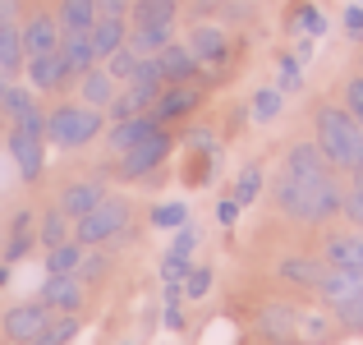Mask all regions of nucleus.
I'll return each mask as SVG.
<instances>
[{
	"label": "nucleus",
	"mask_w": 363,
	"mask_h": 345,
	"mask_svg": "<svg viewBox=\"0 0 363 345\" xmlns=\"http://www.w3.org/2000/svg\"><path fill=\"white\" fill-rule=\"evenodd\" d=\"M272 198L290 221H303V226H327L345 207V189L336 180V166L322 157L318 143H294L285 152V166L272 185Z\"/></svg>",
	"instance_id": "f257e3e1"
},
{
	"label": "nucleus",
	"mask_w": 363,
	"mask_h": 345,
	"mask_svg": "<svg viewBox=\"0 0 363 345\" xmlns=\"http://www.w3.org/2000/svg\"><path fill=\"white\" fill-rule=\"evenodd\" d=\"M313 143H318L322 157L336 170H345V175H354L363 166V124L345 106H336V102H322V106L313 111Z\"/></svg>",
	"instance_id": "f03ea898"
},
{
	"label": "nucleus",
	"mask_w": 363,
	"mask_h": 345,
	"mask_svg": "<svg viewBox=\"0 0 363 345\" xmlns=\"http://www.w3.org/2000/svg\"><path fill=\"white\" fill-rule=\"evenodd\" d=\"M101 111L88 106V102H65V106H55L46 115V138L55 143V148H88L92 138L101 133Z\"/></svg>",
	"instance_id": "7ed1b4c3"
},
{
	"label": "nucleus",
	"mask_w": 363,
	"mask_h": 345,
	"mask_svg": "<svg viewBox=\"0 0 363 345\" xmlns=\"http://www.w3.org/2000/svg\"><path fill=\"white\" fill-rule=\"evenodd\" d=\"M124 226H129V203L106 194L88 217H79V221H74V239H79L83 248H92V244H106V239H116Z\"/></svg>",
	"instance_id": "20e7f679"
},
{
	"label": "nucleus",
	"mask_w": 363,
	"mask_h": 345,
	"mask_svg": "<svg viewBox=\"0 0 363 345\" xmlns=\"http://www.w3.org/2000/svg\"><path fill=\"white\" fill-rule=\"evenodd\" d=\"M170 148H175V138L166 133V124H161V129H152L143 143H133L129 152H120V180H143V175H152V170H157L161 161L170 157Z\"/></svg>",
	"instance_id": "39448f33"
},
{
	"label": "nucleus",
	"mask_w": 363,
	"mask_h": 345,
	"mask_svg": "<svg viewBox=\"0 0 363 345\" xmlns=\"http://www.w3.org/2000/svg\"><path fill=\"white\" fill-rule=\"evenodd\" d=\"M42 143L46 138H37V133H28V129H9V138H5L9 157H14L18 175H23L28 185H37V180H42V170H46V148H42Z\"/></svg>",
	"instance_id": "423d86ee"
},
{
	"label": "nucleus",
	"mask_w": 363,
	"mask_h": 345,
	"mask_svg": "<svg viewBox=\"0 0 363 345\" xmlns=\"http://www.w3.org/2000/svg\"><path fill=\"white\" fill-rule=\"evenodd\" d=\"M322 263H327V267H350V272H363V226L331 230V235L322 239Z\"/></svg>",
	"instance_id": "0eeeda50"
},
{
	"label": "nucleus",
	"mask_w": 363,
	"mask_h": 345,
	"mask_svg": "<svg viewBox=\"0 0 363 345\" xmlns=\"http://www.w3.org/2000/svg\"><path fill=\"white\" fill-rule=\"evenodd\" d=\"M51 318H55V313L46 309L42 300H33V304H14V309H9L5 318H0V322H5V341L28 345V341H33V336H37V332H42Z\"/></svg>",
	"instance_id": "6e6552de"
},
{
	"label": "nucleus",
	"mask_w": 363,
	"mask_h": 345,
	"mask_svg": "<svg viewBox=\"0 0 363 345\" xmlns=\"http://www.w3.org/2000/svg\"><path fill=\"white\" fill-rule=\"evenodd\" d=\"M189 51H194V60H198V74L203 70H221V65L230 60V37H225L221 28L203 23V28L189 33Z\"/></svg>",
	"instance_id": "1a4fd4ad"
},
{
	"label": "nucleus",
	"mask_w": 363,
	"mask_h": 345,
	"mask_svg": "<svg viewBox=\"0 0 363 345\" xmlns=\"http://www.w3.org/2000/svg\"><path fill=\"white\" fill-rule=\"evenodd\" d=\"M198 102H203V92H198L194 83H166V88L157 92V102H152V120L157 124L184 120L189 111H198Z\"/></svg>",
	"instance_id": "9d476101"
},
{
	"label": "nucleus",
	"mask_w": 363,
	"mask_h": 345,
	"mask_svg": "<svg viewBox=\"0 0 363 345\" xmlns=\"http://www.w3.org/2000/svg\"><path fill=\"white\" fill-rule=\"evenodd\" d=\"M5 115H9L14 129H28V133H37V138H46V115L37 106L33 88H14V83H9L5 88Z\"/></svg>",
	"instance_id": "9b49d317"
},
{
	"label": "nucleus",
	"mask_w": 363,
	"mask_h": 345,
	"mask_svg": "<svg viewBox=\"0 0 363 345\" xmlns=\"http://www.w3.org/2000/svg\"><path fill=\"white\" fill-rule=\"evenodd\" d=\"M257 336L272 341V345L299 341V309H294V304H267V309L257 313Z\"/></svg>",
	"instance_id": "f8f14e48"
},
{
	"label": "nucleus",
	"mask_w": 363,
	"mask_h": 345,
	"mask_svg": "<svg viewBox=\"0 0 363 345\" xmlns=\"http://www.w3.org/2000/svg\"><path fill=\"white\" fill-rule=\"evenodd\" d=\"M23 70H28V88H33V92H60L65 83L74 79L60 51H51V55H33V60H23Z\"/></svg>",
	"instance_id": "ddd939ff"
},
{
	"label": "nucleus",
	"mask_w": 363,
	"mask_h": 345,
	"mask_svg": "<svg viewBox=\"0 0 363 345\" xmlns=\"http://www.w3.org/2000/svg\"><path fill=\"white\" fill-rule=\"evenodd\" d=\"M37 300H42L51 313H79L83 309V281H79V272L46 276V285H42V295H37Z\"/></svg>",
	"instance_id": "4468645a"
},
{
	"label": "nucleus",
	"mask_w": 363,
	"mask_h": 345,
	"mask_svg": "<svg viewBox=\"0 0 363 345\" xmlns=\"http://www.w3.org/2000/svg\"><path fill=\"white\" fill-rule=\"evenodd\" d=\"M23 55L33 60V55H51V51H60V23H55V14H33L23 28Z\"/></svg>",
	"instance_id": "2eb2a0df"
},
{
	"label": "nucleus",
	"mask_w": 363,
	"mask_h": 345,
	"mask_svg": "<svg viewBox=\"0 0 363 345\" xmlns=\"http://www.w3.org/2000/svg\"><path fill=\"white\" fill-rule=\"evenodd\" d=\"M276 276H281L285 285H299V290H318L322 276H327V263H322V258H308V253H290V258H281Z\"/></svg>",
	"instance_id": "dca6fc26"
},
{
	"label": "nucleus",
	"mask_w": 363,
	"mask_h": 345,
	"mask_svg": "<svg viewBox=\"0 0 363 345\" xmlns=\"http://www.w3.org/2000/svg\"><path fill=\"white\" fill-rule=\"evenodd\" d=\"M101 198H106V185H101V180H79V185H69L60 194V212L69 217V221H79V217H88Z\"/></svg>",
	"instance_id": "f3484780"
},
{
	"label": "nucleus",
	"mask_w": 363,
	"mask_h": 345,
	"mask_svg": "<svg viewBox=\"0 0 363 345\" xmlns=\"http://www.w3.org/2000/svg\"><path fill=\"white\" fill-rule=\"evenodd\" d=\"M157 65H161V79H166V83H194L198 79L194 51H189V46H179V42L161 46V51H157Z\"/></svg>",
	"instance_id": "a211bd4d"
},
{
	"label": "nucleus",
	"mask_w": 363,
	"mask_h": 345,
	"mask_svg": "<svg viewBox=\"0 0 363 345\" xmlns=\"http://www.w3.org/2000/svg\"><path fill=\"white\" fill-rule=\"evenodd\" d=\"M179 0H129L133 28H175Z\"/></svg>",
	"instance_id": "6ab92c4d"
},
{
	"label": "nucleus",
	"mask_w": 363,
	"mask_h": 345,
	"mask_svg": "<svg viewBox=\"0 0 363 345\" xmlns=\"http://www.w3.org/2000/svg\"><path fill=\"white\" fill-rule=\"evenodd\" d=\"M79 102H88L97 111L116 102V79L106 74V65H92L88 74H79Z\"/></svg>",
	"instance_id": "aec40b11"
},
{
	"label": "nucleus",
	"mask_w": 363,
	"mask_h": 345,
	"mask_svg": "<svg viewBox=\"0 0 363 345\" xmlns=\"http://www.w3.org/2000/svg\"><path fill=\"white\" fill-rule=\"evenodd\" d=\"M152 129H161V124L152 120V111L129 115V120H116V124H111V148H116V152H129L133 143H143Z\"/></svg>",
	"instance_id": "412c9836"
},
{
	"label": "nucleus",
	"mask_w": 363,
	"mask_h": 345,
	"mask_svg": "<svg viewBox=\"0 0 363 345\" xmlns=\"http://www.w3.org/2000/svg\"><path fill=\"white\" fill-rule=\"evenodd\" d=\"M60 55H65V65H69L74 79H79V74H88L92 65H97V51H92V37L88 33H65L60 37Z\"/></svg>",
	"instance_id": "4be33fe9"
},
{
	"label": "nucleus",
	"mask_w": 363,
	"mask_h": 345,
	"mask_svg": "<svg viewBox=\"0 0 363 345\" xmlns=\"http://www.w3.org/2000/svg\"><path fill=\"white\" fill-rule=\"evenodd\" d=\"M55 23H60V33H92V23H97V5H92V0H60Z\"/></svg>",
	"instance_id": "5701e85b"
},
{
	"label": "nucleus",
	"mask_w": 363,
	"mask_h": 345,
	"mask_svg": "<svg viewBox=\"0 0 363 345\" xmlns=\"http://www.w3.org/2000/svg\"><path fill=\"white\" fill-rule=\"evenodd\" d=\"M88 37H92V51H97V60H106V55H116L120 46H124L129 28H124V18H97Z\"/></svg>",
	"instance_id": "b1692460"
},
{
	"label": "nucleus",
	"mask_w": 363,
	"mask_h": 345,
	"mask_svg": "<svg viewBox=\"0 0 363 345\" xmlns=\"http://www.w3.org/2000/svg\"><path fill=\"white\" fill-rule=\"evenodd\" d=\"M23 33H18V23H0V74L5 79H14L18 70H23Z\"/></svg>",
	"instance_id": "393cba45"
},
{
	"label": "nucleus",
	"mask_w": 363,
	"mask_h": 345,
	"mask_svg": "<svg viewBox=\"0 0 363 345\" xmlns=\"http://www.w3.org/2000/svg\"><path fill=\"white\" fill-rule=\"evenodd\" d=\"M83 253H88V248H83L79 239H65V244H51V248H46V276H65V272H79Z\"/></svg>",
	"instance_id": "a878e982"
},
{
	"label": "nucleus",
	"mask_w": 363,
	"mask_h": 345,
	"mask_svg": "<svg viewBox=\"0 0 363 345\" xmlns=\"http://www.w3.org/2000/svg\"><path fill=\"white\" fill-rule=\"evenodd\" d=\"M124 46H129L138 60H147V55H157L161 46H170V28H129Z\"/></svg>",
	"instance_id": "bb28decb"
},
{
	"label": "nucleus",
	"mask_w": 363,
	"mask_h": 345,
	"mask_svg": "<svg viewBox=\"0 0 363 345\" xmlns=\"http://www.w3.org/2000/svg\"><path fill=\"white\" fill-rule=\"evenodd\" d=\"M74 332H79V313H55V318L46 322V327L37 332L28 345H69Z\"/></svg>",
	"instance_id": "cd10ccee"
},
{
	"label": "nucleus",
	"mask_w": 363,
	"mask_h": 345,
	"mask_svg": "<svg viewBox=\"0 0 363 345\" xmlns=\"http://www.w3.org/2000/svg\"><path fill=\"white\" fill-rule=\"evenodd\" d=\"M290 33H303V37H313V42H318V37L327 33V14H322L313 0H303V5L290 14Z\"/></svg>",
	"instance_id": "c85d7f7f"
},
{
	"label": "nucleus",
	"mask_w": 363,
	"mask_h": 345,
	"mask_svg": "<svg viewBox=\"0 0 363 345\" xmlns=\"http://www.w3.org/2000/svg\"><path fill=\"white\" fill-rule=\"evenodd\" d=\"M69 217L60 212V207H51V212L42 217V221H37V244L42 248H51V244H65V239H69Z\"/></svg>",
	"instance_id": "c756f323"
},
{
	"label": "nucleus",
	"mask_w": 363,
	"mask_h": 345,
	"mask_svg": "<svg viewBox=\"0 0 363 345\" xmlns=\"http://www.w3.org/2000/svg\"><path fill=\"white\" fill-rule=\"evenodd\" d=\"M37 244V235H33V212H18L14 217V226H9V244H5V258L14 263V258H23L28 248Z\"/></svg>",
	"instance_id": "7c9ffc66"
},
{
	"label": "nucleus",
	"mask_w": 363,
	"mask_h": 345,
	"mask_svg": "<svg viewBox=\"0 0 363 345\" xmlns=\"http://www.w3.org/2000/svg\"><path fill=\"white\" fill-rule=\"evenodd\" d=\"M281 106H285V92H281V88H257V92H253V106H248V111H253L257 124H272L276 115H281Z\"/></svg>",
	"instance_id": "2f4dec72"
},
{
	"label": "nucleus",
	"mask_w": 363,
	"mask_h": 345,
	"mask_svg": "<svg viewBox=\"0 0 363 345\" xmlns=\"http://www.w3.org/2000/svg\"><path fill=\"white\" fill-rule=\"evenodd\" d=\"M257 194H262V166H244L240 175H235V203L248 207V203H257Z\"/></svg>",
	"instance_id": "473e14b6"
},
{
	"label": "nucleus",
	"mask_w": 363,
	"mask_h": 345,
	"mask_svg": "<svg viewBox=\"0 0 363 345\" xmlns=\"http://www.w3.org/2000/svg\"><path fill=\"white\" fill-rule=\"evenodd\" d=\"M331 313H336V322H340L345 332H363V285L350 295L345 304H340V309H331Z\"/></svg>",
	"instance_id": "72a5a7b5"
},
{
	"label": "nucleus",
	"mask_w": 363,
	"mask_h": 345,
	"mask_svg": "<svg viewBox=\"0 0 363 345\" xmlns=\"http://www.w3.org/2000/svg\"><path fill=\"white\" fill-rule=\"evenodd\" d=\"M152 226H157V230H179V226H189V207H184V203H161V207H152Z\"/></svg>",
	"instance_id": "f704fd0d"
},
{
	"label": "nucleus",
	"mask_w": 363,
	"mask_h": 345,
	"mask_svg": "<svg viewBox=\"0 0 363 345\" xmlns=\"http://www.w3.org/2000/svg\"><path fill=\"white\" fill-rule=\"evenodd\" d=\"M281 92H299L303 88V60L299 55H281V79H276Z\"/></svg>",
	"instance_id": "c9c22d12"
},
{
	"label": "nucleus",
	"mask_w": 363,
	"mask_h": 345,
	"mask_svg": "<svg viewBox=\"0 0 363 345\" xmlns=\"http://www.w3.org/2000/svg\"><path fill=\"white\" fill-rule=\"evenodd\" d=\"M133 70H138V55H133L129 46H120L116 55H106V74H111V79L129 83V79H133Z\"/></svg>",
	"instance_id": "e433bc0d"
},
{
	"label": "nucleus",
	"mask_w": 363,
	"mask_h": 345,
	"mask_svg": "<svg viewBox=\"0 0 363 345\" xmlns=\"http://www.w3.org/2000/svg\"><path fill=\"white\" fill-rule=\"evenodd\" d=\"M207 290H212V267H189L184 300H207Z\"/></svg>",
	"instance_id": "4c0bfd02"
},
{
	"label": "nucleus",
	"mask_w": 363,
	"mask_h": 345,
	"mask_svg": "<svg viewBox=\"0 0 363 345\" xmlns=\"http://www.w3.org/2000/svg\"><path fill=\"white\" fill-rule=\"evenodd\" d=\"M189 267H194V263H189L184 253H166V258H161V281H166V285H184Z\"/></svg>",
	"instance_id": "58836bf2"
},
{
	"label": "nucleus",
	"mask_w": 363,
	"mask_h": 345,
	"mask_svg": "<svg viewBox=\"0 0 363 345\" xmlns=\"http://www.w3.org/2000/svg\"><path fill=\"white\" fill-rule=\"evenodd\" d=\"M340 217H350V226H363V175H354V189L345 194V207Z\"/></svg>",
	"instance_id": "ea45409f"
},
{
	"label": "nucleus",
	"mask_w": 363,
	"mask_h": 345,
	"mask_svg": "<svg viewBox=\"0 0 363 345\" xmlns=\"http://www.w3.org/2000/svg\"><path fill=\"white\" fill-rule=\"evenodd\" d=\"M106 267H111V258H106V253H83V263H79V281H97V276H106Z\"/></svg>",
	"instance_id": "a19ab883"
},
{
	"label": "nucleus",
	"mask_w": 363,
	"mask_h": 345,
	"mask_svg": "<svg viewBox=\"0 0 363 345\" xmlns=\"http://www.w3.org/2000/svg\"><path fill=\"white\" fill-rule=\"evenodd\" d=\"M345 111L363 124V74H354V79L345 83Z\"/></svg>",
	"instance_id": "79ce46f5"
},
{
	"label": "nucleus",
	"mask_w": 363,
	"mask_h": 345,
	"mask_svg": "<svg viewBox=\"0 0 363 345\" xmlns=\"http://www.w3.org/2000/svg\"><path fill=\"white\" fill-rule=\"evenodd\" d=\"M194 248H198V230H194V226H179V230H175V244H170V253L194 258Z\"/></svg>",
	"instance_id": "37998d69"
},
{
	"label": "nucleus",
	"mask_w": 363,
	"mask_h": 345,
	"mask_svg": "<svg viewBox=\"0 0 363 345\" xmlns=\"http://www.w3.org/2000/svg\"><path fill=\"white\" fill-rule=\"evenodd\" d=\"M340 23H345V33L354 37V42H363V5H359V0L345 9V18H340Z\"/></svg>",
	"instance_id": "c03bdc74"
},
{
	"label": "nucleus",
	"mask_w": 363,
	"mask_h": 345,
	"mask_svg": "<svg viewBox=\"0 0 363 345\" xmlns=\"http://www.w3.org/2000/svg\"><path fill=\"white\" fill-rule=\"evenodd\" d=\"M97 5V18H124L129 14V0H92Z\"/></svg>",
	"instance_id": "a18cd8bd"
},
{
	"label": "nucleus",
	"mask_w": 363,
	"mask_h": 345,
	"mask_svg": "<svg viewBox=\"0 0 363 345\" xmlns=\"http://www.w3.org/2000/svg\"><path fill=\"white\" fill-rule=\"evenodd\" d=\"M240 212H244V207L235 203V198H221V203H216V221H221V226H235V221H240Z\"/></svg>",
	"instance_id": "49530a36"
},
{
	"label": "nucleus",
	"mask_w": 363,
	"mask_h": 345,
	"mask_svg": "<svg viewBox=\"0 0 363 345\" xmlns=\"http://www.w3.org/2000/svg\"><path fill=\"white\" fill-rule=\"evenodd\" d=\"M189 148H194V152H216L212 129H189Z\"/></svg>",
	"instance_id": "de8ad7c7"
},
{
	"label": "nucleus",
	"mask_w": 363,
	"mask_h": 345,
	"mask_svg": "<svg viewBox=\"0 0 363 345\" xmlns=\"http://www.w3.org/2000/svg\"><path fill=\"white\" fill-rule=\"evenodd\" d=\"M166 327H170V332L184 327V309H179V300H175V304H166Z\"/></svg>",
	"instance_id": "09e8293b"
},
{
	"label": "nucleus",
	"mask_w": 363,
	"mask_h": 345,
	"mask_svg": "<svg viewBox=\"0 0 363 345\" xmlns=\"http://www.w3.org/2000/svg\"><path fill=\"white\" fill-rule=\"evenodd\" d=\"M0 23H18V0H0Z\"/></svg>",
	"instance_id": "8fccbe9b"
},
{
	"label": "nucleus",
	"mask_w": 363,
	"mask_h": 345,
	"mask_svg": "<svg viewBox=\"0 0 363 345\" xmlns=\"http://www.w3.org/2000/svg\"><path fill=\"white\" fill-rule=\"evenodd\" d=\"M0 285H9V263H0Z\"/></svg>",
	"instance_id": "3c124183"
},
{
	"label": "nucleus",
	"mask_w": 363,
	"mask_h": 345,
	"mask_svg": "<svg viewBox=\"0 0 363 345\" xmlns=\"http://www.w3.org/2000/svg\"><path fill=\"white\" fill-rule=\"evenodd\" d=\"M0 120H5V106H0Z\"/></svg>",
	"instance_id": "603ef678"
},
{
	"label": "nucleus",
	"mask_w": 363,
	"mask_h": 345,
	"mask_svg": "<svg viewBox=\"0 0 363 345\" xmlns=\"http://www.w3.org/2000/svg\"><path fill=\"white\" fill-rule=\"evenodd\" d=\"M359 5H363V0H359Z\"/></svg>",
	"instance_id": "864d4df0"
}]
</instances>
